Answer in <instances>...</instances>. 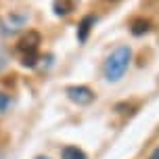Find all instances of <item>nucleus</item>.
Masks as SVG:
<instances>
[{
    "mask_svg": "<svg viewBox=\"0 0 159 159\" xmlns=\"http://www.w3.org/2000/svg\"><path fill=\"white\" fill-rule=\"evenodd\" d=\"M61 157L63 159H86V155H84V151H80L78 147H65Z\"/></svg>",
    "mask_w": 159,
    "mask_h": 159,
    "instance_id": "5",
    "label": "nucleus"
},
{
    "mask_svg": "<svg viewBox=\"0 0 159 159\" xmlns=\"http://www.w3.org/2000/svg\"><path fill=\"white\" fill-rule=\"evenodd\" d=\"M67 96L71 98L73 103H78V105H88V103H92V98H94L92 90L86 88V86H71V88H67Z\"/></svg>",
    "mask_w": 159,
    "mask_h": 159,
    "instance_id": "3",
    "label": "nucleus"
},
{
    "mask_svg": "<svg viewBox=\"0 0 159 159\" xmlns=\"http://www.w3.org/2000/svg\"><path fill=\"white\" fill-rule=\"evenodd\" d=\"M36 159H48V157H36Z\"/></svg>",
    "mask_w": 159,
    "mask_h": 159,
    "instance_id": "9",
    "label": "nucleus"
},
{
    "mask_svg": "<svg viewBox=\"0 0 159 159\" xmlns=\"http://www.w3.org/2000/svg\"><path fill=\"white\" fill-rule=\"evenodd\" d=\"M130 59H132V50H130L128 46L115 48L111 55H109V59L105 61V67H103L105 78L109 80V82H117V80H121V75L128 71Z\"/></svg>",
    "mask_w": 159,
    "mask_h": 159,
    "instance_id": "1",
    "label": "nucleus"
},
{
    "mask_svg": "<svg viewBox=\"0 0 159 159\" xmlns=\"http://www.w3.org/2000/svg\"><path fill=\"white\" fill-rule=\"evenodd\" d=\"M38 44H40V36L36 32H30L21 42H19V55H21V63L25 67H34L38 61Z\"/></svg>",
    "mask_w": 159,
    "mask_h": 159,
    "instance_id": "2",
    "label": "nucleus"
},
{
    "mask_svg": "<svg viewBox=\"0 0 159 159\" xmlns=\"http://www.w3.org/2000/svg\"><path fill=\"white\" fill-rule=\"evenodd\" d=\"M147 30H149V25H147V23H143V21H136V23H134V30H132V34L140 36V34L147 32Z\"/></svg>",
    "mask_w": 159,
    "mask_h": 159,
    "instance_id": "7",
    "label": "nucleus"
},
{
    "mask_svg": "<svg viewBox=\"0 0 159 159\" xmlns=\"http://www.w3.org/2000/svg\"><path fill=\"white\" fill-rule=\"evenodd\" d=\"M92 23H94V17H84V19H82V23H80V27H78V40L80 42H86Z\"/></svg>",
    "mask_w": 159,
    "mask_h": 159,
    "instance_id": "4",
    "label": "nucleus"
},
{
    "mask_svg": "<svg viewBox=\"0 0 159 159\" xmlns=\"http://www.w3.org/2000/svg\"><path fill=\"white\" fill-rule=\"evenodd\" d=\"M11 103H13V101H11V96L0 92V111H7L8 107H11Z\"/></svg>",
    "mask_w": 159,
    "mask_h": 159,
    "instance_id": "6",
    "label": "nucleus"
},
{
    "mask_svg": "<svg viewBox=\"0 0 159 159\" xmlns=\"http://www.w3.org/2000/svg\"><path fill=\"white\" fill-rule=\"evenodd\" d=\"M149 159H159V147H157V149H155V151L151 153V157H149Z\"/></svg>",
    "mask_w": 159,
    "mask_h": 159,
    "instance_id": "8",
    "label": "nucleus"
}]
</instances>
